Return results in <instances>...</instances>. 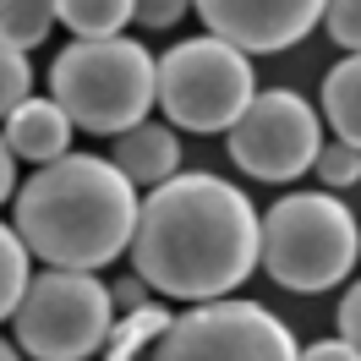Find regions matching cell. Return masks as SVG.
Here are the masks:
<instances>
[{"mask_svg":"<svg viewBox=\"0 0 361 361\" xmlns=\"http://www.w3.org/2000/svg\"><path fill=\"white\" fill-rule=\"evenodd\" d=\"M230 159L235 170L257 180H295L312 170L317 148H323V126L317 110L290 88H263L247 99V110L230 126Z\"/></svg>","mask_w":361,"mask_h":361,"instance_id":"obj_8","label":"cell"},{"mask_svg":"<svg viewBox=\"0 0 361 361\" xmlns=\"http://www.w3.org/2000/svg\"><path fill=\"white\" fill-rule=\"evenodd\" d=\"M154 66L159 61L126 33L77 39L49 66V99L71 115V126L121 137L154 110Z\"/></svg>","mask_w":361,"mask_h":361,"instance_id":"obj_3","label":"cell"},{"mask_svg":"<svg viewBox=\"0 0 361 361\" xmlns=\"http://www.w3.org/2000/svg\"><path fill=\"white\" fill-rule=\"evenodd\" d=\"M27 257H33V252L23 247V235H17L11 225H0V317L17 312V301H23L27 279H33Z\"/></svg>","mask_w":361,"mask_h":361,"instance_id":"obj_16","label":"cell"},{"mask_svg":"<svg viewBox=\"0 0 361 361\" xmlns=\"http://www.w3.org/2000/svg\"><path fill=\"white\" fill-rule=\"evenodd\" d=\"M339 339H345L350 350H361V279L345 290V301H339Z\"/></svg>","mask_w":361,"mask_h":361,"instance_id":"obj_21","label":"cell"},{"mask_svg":"<svg viewBox=\"0 0 361 361\" xmlns=\"http://www.w3.org/2000/svg\"><path fill=\"white\" fill-rule=\"evenodd\" d=\"M323 115L339 132V142H350L361 154V55H345L323 77Z\"/></svg>","mask_w":361,"mask_h":361,"instance_id":"obj_12","label":"cell"},{"mask_svg":"<svg viewBox=\"0 0 361 361\" xmlns=\"http://www.w3.org/2000/svg\"><path fill=\"white\" fill-rule=\"evenodd\" d=\"M71 115L55 104V99H33L27 93L17 110L6 115V148L17 159H27V164H49V159H61V154H71Z\"/></svg>","mask_w":361,"mask_h":361,"instance_id":"obj_10","label":"cell"},{"mask_svg":"<svg viewBox=\"0 0 361 361\" xmlns=\"http://www.w3.org/2000/svg\"><path fill=\"white\" fill-rule=\"evenodd\" d=\"M115 164L121 176H132V186H159L180 170V142L176 126H159V121H137L132 132L115 137Z\"/></svg>","mask_w":361,"mask_h":361,"instance_id":"obj_11","label":"cell"},{"mask_svg":"<svg viewBox=\"0 0 361 361\" xmlns=\"http://www.w3.org/2000/svg\"><path fill=\"white\" fill-rule=\"evenodd\" d=\"M186 11H192V0H137L132 17H137L142 27H154V33H159V27H176Z\"/></svg>","mask_w":361,"mask_h":361,"instance_id":"obj_20","label":"cell"},{"mask_svg":"<svg viewBox=\"0 0 361 361\" xmlns=\"http://www.w3.org/2000/svg\"><path fill=\"white\" fill-rule=\"evenodd\" d=\"M0 361H23V350H17V345H6V339H0Z\"/></svg>","mask_w":361,"mask_h":361,"instance_id":"obj_25","label":"cell"},{"mask_svg":"<svg viewBox=\"0 0 361 361\" xmlns=\"http://www.w3.org/2000/svg\"><path fill=\"white\" fill-rule=\"evenodd\" d=\"M110 301H115V312H132V307H142V301H148V279H142V274H132V279H115V285H110Z\"/></svg>","mask_w":361,"mask_h":361,"instance_id":"obj_23","label":"cell"},{"mask_svg":"<svg viewBox=\"0 0 361 361\" xmlns=\"http://www.w3.org/2000/svg\"><path fill=\"white\" fill-rule=\"evenodd\" d=\"M356 257H361V230L334 192H290L263 214L257 263L285 290L295 295L334 290L339 279H350Z\"/></svg>","mask_w":361,"mask_h":361,"instance_id":"obj_4","label":"cell"},{"mask_svg":"<svg viewBox=\"0 0 361 361\" xmlns=\"http://www.w3.org/2000/svg\"><path fill=\"white\" fill-rule=\"evenodd\" d=\"M137 186L115 159L61 154L17 192V235L49 269H104L132 247Z\"/></svg>","mask_w":361,"mask_h":361,"instance_id":"obj_2","label":"cell"},{"mask_svg":"<svg viewBox=\"0 0 361 361\" xmlns=\"http://www.w3.org/2000/svg\"><path fill=\"white\" fill-rule=\"evenodd\" d=\"M323 27L345 55H361V0H323Z\"/></svg>","mask_w":361,"mask_h":361,"instance_id":"obj_19","label":"cell"},{"mask_svg":"<svg viewBox=\"0 0 361 361\" xmlns=\"http://www.w3.org/2000/svg\"><path fill=\"white\" fill-rule=\"evenodd\" d=\"M252 93H257L252 55H241L235 44L214 39V33L170 44L154 66V104L180 132H203V137L230 132Z\"/></svg>","mask_w":361,"mask_h":361,"instance_id":"obj_5","label":"cell"},{"mask_svg":"<svg viewBox=\"0 0 361 361\" xmlns=\"http://www.w3.org/2000/svg\"><path fill=\"white\" fill-rule=\"evenodd\" d=\"M137 0H55V23H66L77 39H110L132 23Z\"/></svg>","mask_w":361,"mask_h":361,"instance_id":"obj_14","label":"cell"},{"mask_svg":"<svg viewBox=\"0 0 361 361\" xmlns=\"http://www.w3.org/2000/svg\"><path fill=\"white\" fill-rule=\"evenodd\" d=\"M0 6H6V0H0Z\"/></svg>","mask_w":361,"mask_h":361,"instance_id":"obj_26","label":"cell"},{"mask_svg":"<svg viewBox=\"0 0 361 361\" xmlns=\"http://www.w3.org/2000/svg\"><path fill=\"white\" fill-rule=\"evenodd\" d=\"M55 27V0H6L0 6V44L33 49Z\"/></svg>","mask_w":361,"mask_h":361,"instance_id":"obj_15","label":"cell"},{"mask_svg":"<svg viewBox=\"0 0 361 361\" xmlns=\"http://www.w3.org/2000/svg\"><path fill=\"white\" fill-rule=\"evenodd\" d=\"M263 247V219L241 186L219 176H170L137 208L132 263L148 290L170 301H219L252 269Z\"/></svg>","mask_w":361,"mask_h":361,"instance_id":"obj_1","label":"cell"},{"mask_svg":"<svg viewBox=\"0 0 361 361\" xmlns=\"http://www.w3.org/2000/svg\"><path fill=\"white\" fill-rule=\"evenodd\" d=\"M295 361H361V350H350V345L334 334V339H312Z\"/></svg>","mask_w":361,"mask_h":361,"instance_id":"obj_22","label":"cell"},{"mask_svg":"<svg viewBox=\"0 0 361 361\" xmlns=\"http://www.w3.org/2000/svg\"><path fill=\"white\" fill-rule=\"evenodd\" d=\"M170 317H176V312H164V307H154V301L121 312L110 323V334H104V361H132L137 350H148V345L170 329Z\"/></svg>","mask_w":361,"mask_h":361,"instance_id":"obj_13","label":"cell"},{"mask_svg":"<svg viewBox=\"0 0 361 361\" xmlns=\"http://www.w3.org/2000/svg\"><path fill=\"white\" fill-rule=\"evenodd\" d=\"M115 323L110 285L88 269H44L27 279L23 301L11 312L17 350L33 361H88L104 350Z\"/></svg>","mask_w":361,"mask_h":361,"instance_id":"obj_6","label":"cell"},{"mask_svg":"<svg viewBox=\"0 0 361 361\" xmlns=\"http://www.w3.org/2000/svg\"><path fill=\"white\" fill-rule=\"evenodd\" d=\"M27 88H33V66H27V49H11L0 44V121L17 110L27 99Z\"/></svg>","mask_w":361,"mask_h":361,"instance_id":"obj_18","label":"cell"},{"mask_svg":"<svg viewBox=\"0 0 361 361\" xmlns=\"http://www.w3.org/2000/svg\"><path fill=\"white\" fill-rule=\"evenodd\" d=\"M17 192V154L6 148V137H0V203Z\"/></svg>","mask_w":361,"mask_h":361,"instance_id":"obj_24","label":"cell"},{"mask_svg":"<svg viewBox=\"0 0 361 361\" xmlns=\"http://www.w3.org/2000/svg\"><path fill=\"white\" fill-rule=\"evenodd\" d=\"M192 11L241 55H279L323 23V0H192Z\"/></svg>","mask_w":361,"mask_h":361,"instance_id":"obj_9","label":"cell"},{"mask_svg":"<svg viewBox=\"0 0 361 361\" xmlns=\"http://www.w3.org/2000/svg\"><path fill=\"white\" fill-rule=\"evenodd\" d=\"M154 361H295L301 345L257 301H192L148 345Z\"/></svg>","mask_w":361,"mask_h":361,"instance_id":"obj_7","label":"cell"},{"mask_svg":"<svg viewBox=\"0 0 361 361\" xmlns=\"http://www.w3.org/2000/svg\"><path fill=\"white\" fill-rule=\"evenodd\" d=\"M312 170L323 176L329 192H345V186H356V180H361V154L350 148V142H339V137H334V142H323V148H317Z\"/></svg>","mask_w":361,"mask_h":361,"instance_id":"obj_17","label":"cell"}]
</instances>
